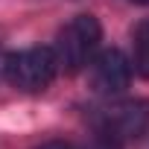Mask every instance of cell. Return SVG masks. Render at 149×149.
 I'll use <instances>...</instances> for the list:
<instances>
[{"label": "cell", "instance_id": "obj_4", "mask_svg": "<svg viewBox=\"0 0 149 149\" xmlns=\"http://www.w3.org/2000/svg\"><path fill=\"white\" fill-rule=\"evenodd\" d=\"M129 82H132V64L117 47L102 50L97 58H91V88L97 94L105 97L120 94L129 88Z\"/></svg>", "mask_w": 149, "mask_h": 149}, {"label": "cell", "instance_id": "obj_5", "mask_svg": "<svg viewBox=\"0 0 149 149\" xmlns=\"http://www.w3.org/2000/svg\"><path fill=\"white\" fill-rule=\"evenodd\" d=\"M132 64L143 79H149V18L137 21L132 29Z\"/></svg>", "mask_w": 149, "mask_h": 149}, {"label": "cell", "instance_id": "obj_2", "mask_svg": "<svg viewBox=\"0 0 149 149\" xmlns=\"http://www.w3.org/2000/svg\"><path fill=\"white\" fill-rule=\"evenodd\" d=\"M56 73H58L56 50L53 47H29V50L6 56V73L3 76L18 91L38 94V91L50 88V82L56 79Z\"/></svg>", "mask_w": 149, "mask_h": 149}, {"label": "cell", "instance_id": "obj_8", "mask_svg": "<svg viewBox=\"0 0 149 149\" xmlns=\"http://www.w3.org/2000/svg\"><path fill=\"white\" fill-rule=\"evenodd\" d=\"M132 3H143V6H149V0H132Z\"/></svg>", "mask_w": 149, "mask_h": 149}, {"label": "cell", "instance_id": "obj_7", "mask_svg": "<svg viewBox=\"0 0 149 149\" xmlns=\"http://www.w3.org/2000/svg\"><path fill=\"white\" fill-rule=\"evenodd\" d=\"M6 56H9V53H3V50H0V76L6 73Z\"/></svg>", "mask_w": 149, "mask_h": 149}, {"label": "cell", "instance_id": "obj_1", "mask_svg": "<svg viewBox=\"0 0 149 149\" xmlns=\"http://www.w3.org/2000/svg\"><path fill=\"white\" fill-rule=\"evenodd\" d=\"M149 129V102L146 100H123L100 108L94 117V134L108 140L111 146H123L137 140Z\"/></svg>", "mask_w": 149, "mask_h": 149}, {"label": "cell", "instance_id": "obj_3", "mask_svg": "<svg viewBox=\"0 0 149 149\" xmlns=\"http://www.w3.org/2000/svg\"><path fill=\"white\" fill-rule=\"evenodd\" d=\"M100 38H102L100 21L94 15H76L56 38L53 50H56L58 67H64L67 73H76L85 64H91V58L100 47Z\"/></svg>", "mask_w": 149, "mask_h": 149}, {"label": "cell", "instance_id": "obj_6", "mask_svg": "<svg viewBox=\"0 0 149 149\" xmlns=\"http://www.w3.org/2000/svg\"><path fill=\"white\" fill-rule=\"evenodd\" d=\"M38 149H79V146L64 143V140H50V143H44V146H38Z\"/></svg>", "mask_w": 149, "mask_h": 149}]
</instances>
